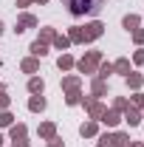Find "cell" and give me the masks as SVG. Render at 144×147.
<instances>
[{"mask_svg": "<svg viewBox=\"0 0 144 147\" xmlns=\"http://www.w3.org/2000/svg\"><path fill=\"white\" fill-rule=\"evenodd\" d=\"M65 6H68V11H71L73 17H82V14H99L102 11V3L105 0H62Z\"/></svg>", "mask_w": 144, "mask_h": 147, "instance_id": "6da1fadb", "label": "cell"}, {"mask_svg": "<svg viewBox=\"0 0 144 147\" xmlns=\"http://www.w3.org/2000/svg\"><path fill=\"white\" fill-rule=\"evenodd\" d=\"M99 62H102V51H88V57H82V59L76 62V68L82 74H93Z\"/></svg>", "mask_w": 144, "mask_h": 147, "instance_id": "7a4b0ae2", "label": "cell"}, {"mask_svg": "<svg viewBox=\"0 0 144 147\" xmlns=\"http://www.w3.org/2000/svg\"><path fill=\"white\" fill-rule=\"evenodd\" d=\"M102 31H105V26H102L99 20H93V23H88V26L82 28V37H85V42H93V40L102 37Z\"/></svg>", "mask_w": 144, "mask_h": 147, "instance_id": "3957f363", "label": "cell"}, {"mask_svg": "<svg viewBox=\"0 0 144 147\" xmlns=\"http://www.w3.org/2000/svg\"><path fill=\"white\" fill-rule=\"evenodd\" d=\"M82 102H85V110H88V116L99 122V119H102V113H105V105H102L99 99H82Z\"/></svg>", "mask_w": 144, "mask_h": 147, "instance_id": "277c9868", "label": "cell"}, {"mask_svg": "<svg viewBox=\"0 0 144 147\" xmlns=\"http://www.w3.org/2000/svg\"><path fill=\"white\" fill-rule=\"evenodd\" d=\"M102 142L108 147H127L130 144V139H127L124 133H113V136H102Z\"/></svg>", "mask_w": 144, "mask_h": 147, "instance_id": "5b68a950", "label": "cell"}, {"mask_svg": "<svg viewBox=\"0 0 144 147\" xmlns=\"http://www.w3.org/2000/svg\"><path fill=\"white\" fill-rule=\"evenodd\" d=\"M37 26V17L34 14H20V20H17V34L20 31H26V28H34Z\"/></svg>", "mask_w": 144, "mask_h": 147, "instance_id": "8992f818", "label": "cell"}, {"mask_svg": "<svg viewBox=\"0 0 144 147\" xmlns=\"http://www.w3.org/2000/svg\"><path fill=\"white\" fill-rule=\"evenodd\" d=\"M99 122H105V125H108V127H116V125H119V122H122V116H119V110H105V113H102V119H99Z\"/></svg>", "mask_w": 144, "mask_h": 147, "instance_id": "52a82bcc", "label": "cell"}, {"mask_svg": "<svg viewBox=\"0 0 144 147\" xmlns=\"http://www.w3.org/2000/svg\"><path fill=\"white\" fill-rule=\"evenodd\" d=\"M124 122L130 125V127H136V125L141 122V113H139L136 108H127V110H124Z\"/></svg>", "mask_w": 144, "mask_h": 147, "instance_id": "ba28073f", "label": "cell"}, {"mask_svg": "<svg viewBox=\"0 0 144 147\" xmlns=\"http://www.w3.org/2000/svg\"><path fill=\"white\" fill-rule=\"evenodd\" d=\"M40 136H42V139H54L57 136V125L54 122H42V125H40Z\"/></svg>", "mask_w": 144, "mask_h": 147, "instance_id": "9c48e42d", "label": "cell"}, {"mask_svg": "<svg viewBox=\"0 0 144 147\" xmlns=\"http://www.w3.org/2000/svg\"><path fill=\"white\" fill-rule=\"evenodd\" d=\"M28 110H34V113L45 110V99H42V93H37V96H31V99H28Z\"/></svg>", "mask_w": 144, "mask_h": 147, "instance_id": "30bf717a", "label": "cell"}, {"mask_svg": "<svg viewBox=\"0 0 144 147\" xmlns=\"http://www.w3.org/2000/svg\"><path fill=\"white\" fill-rule=\"evenodd\" d=\"M20 68H23L26 74H34L37 68H40V62H37V57H28V59H23V62H20Z\"/></svg>", "mask_w": 144, "mask_h": 147, "instance_id": "8fae6325", "label": "cell"}, {"mask_svg": "<svg viewBox=\"0 0 144 147\" xmlns=\"http://www.w3.org/2000/svg\"><path fill=\"white\" fill-rule=\"evenodd\" d=\"M42 88H45V82H42V79H40V76H31V79H28V91L34 93H42Z\"/></svg>", "mask_w": 144, "mask_h": 147, "instance_id": "7c38bea8", "label": "cell"}, {"mask_svg": "<svg viewBox=\"0 0 144 147\" xmlns=\"http://www.w3.org/2000/svg\"><path fill=\"white\" fill-rule=\"evenodd\" d=\"M96 130H99L96 119H90V122H85V125L79 127V133H82V136H96Z\"/></svg>", "mask_w": 144, "mask_h": 147, "instance_id": "4fadbf2b", "label": "cell"}, {"mask_svg": "<svg viewBox=\"0 0 144 147\" xmlns=\"http://www.w3.org/2000/svg\"><path fill=\"white\" fill-rule=\"evenodd\" d=\"M90 91H93V96H105V93H108L105 79H99V76H96V79H93V85H90Z\"/></svg>", "mask_w": 144, "mask_h": 147, "instance_id": "5bb4252c", "label": "cell"}, {"mask_svg": "<svg viewBox=\"0 0 144 147\" xmlns=\"http://www.w3.org/2000/svg\"><path fill=\"white\" fill-rule=\"evenodd\" d=\"M57 65H59V71H71V68L76 65V62H73V57H71V54H62Z\"/></svg>", "mask_w": 144, "mask_h": 147, "instance_id": "9a60e30c", "label": "cell"}, {"mask_svg": "<svg viewBox=\"0 0 144 147\" xmlns=\"http://www.w3.org/2000/svg\"><path fill=\"white\" fill-rule=\"evenodd\" d=\"M139 23H141L139 14H127V17H124V28H127V31H136V28H139Z\"/></svg>", "mask_w": 144, "mask_h": 147, "instance_id": "2e32d148", "label": "cell"}, {"mask_svg": "<svg viewBox=\"0 0 144 147\" xmlns=\"http://www.w3.org/2000/svg\"><path fill=\"white\" fill-rule=\"evenodd\" d=\"M62 88L65 91H79V76H65L62 79Z\"/></svg>", "mask_w": 144, "mask_h": 147, "instance_id": "e0dca14e", "label": "cell"}, {"mask_svg": "<svg viewBox=\"0 0 144 147\" xmlns=\"http://www.w3.org/2000/svg\"><path fill=\"white\" fill-rule=\"evenodd\" d=\"M31 54H34V57H45V54H48V45L37 40V42H31Z\"/></svg>", "mask_w": 144, "mask_h": 147, "instance_id": "ac0fdd59", "label": "cell"}, {"mask_svg": "<svg viewBox=\"0 0 144 147\" xmlns=\"http://www.w3.org/2000/svg\"><path fill=\"white\" fill-rule=\"evenodd\" d=\"M141 74H127V85H130V88H133V91H139V88H141Z\"/></svg>", "mask_w": 144, "mask_h": 147, "instance_id": "d6986e66", "label": "cell"}, {"mask_svg": "<svg viewBox=\"0 0 144 147\" xmlns=\"http://www.w3.org/2000/svg\"><path fill=\"white\" fill-rule=\"evenodd\" d=\"M14 125V116L9 110H0V127H11Z\"/></svg>", "mask_w": 144, "mask_h": 147, "instance_id": "ffe728a7", "label": "cell"}, {"mask_svg": "<svg viewBox=\"0 0 144 147\" xmlns=\"http://www.w3.org/2000/svg\"><path fill=\"white\" fill-rule=\"evenodd\" d=\"M54 28H42V31H40V42H45V45H48V42H54Z\"/></svg>", "mask_w": 144, "mask_h": 147, "instance_id": "44dd1931", "label": "cell"}, {"mask_svg": "<svg viewBox=\"0 0 144 147\" xmlns=\"http://www.w3.org/2000/svg\"><path fill=\"white\" fill-rule=\"evenodd\" d=\"M113 71H119V74H130V62H127V59H116V62H113Z\"/></svg>", "mask_w": 144, "mask_h": 147, "instance_id": "7402d4cb", "label": "cell"}, {"mask_svg": "<svg viewBox=\"0 0 144 147\" xmlns=\"http://www.w3.org/2000/svg\"><path fill=\"white\" fill-rule=\"evenodd\" d=\"M68 40H71V42H85V37H82V28H79V26H73L71 34H68Z\"/></svg>", "mask_w": 144, "mask_h": 147, "instance_id": "603a6c76", "label": "cell"}, {"mask_svg": "<svg viewBox=\"0 0 144 147\" xmlns=\"http://www.w3.org/2000/svg\"><path fill=\"white\" fill-rule=\"evenodd\" d=\"M110 74H113V65H110V62H102V65H99V74H96V76H99V79H108Z\"/></svg>", "mask_w": 144, "mask_h": 147, "instance_id": "cb8c5ba5", "label": "cell"}, {"mask_svg": "<svg viewBox=\"0 0 144 147\" xmlns=\"http://www.w3.org/2000/svg\"><path fill=\"white\" fill-rule=\"evenodd\" d=\"M14 139H26V125H11V142Z\"/></svg>", "mask_w": 144, "mask_h": 147, "instance_id": "d4e9b609", "label": "cell"}, {"mask_svg": "<svg viewBox=\"0 0 144 147\" xmlns=\"http://www.w3.org/2000/svg\"><path fill=\"white\" fill-rule=\"evenodd\" d=\"M54 45L59 48V51H65V48L71 45V40H68V37H62V34H57V37H54Z\"/></svg>", "mask_w": 144, "mask_h": 147, "instance_id": "484cf974", "label": "cell"}, {"mask_svg": "<svg viewBox=\"0 0 144 147\" xmlns=\"http://www.w3.org/2000/svg\"><path fill=\"white\" fill-rule=\"evenodd\" d=\"M65 102H68V105H79V102H82V93H79V91H68Z\"/></svg>", "mask_w": 144, "mask_h": 147, "instance_id": "4316f807", "label": "cell"}, {"mask_svg": "<svg viewBox=\"0 0 144 147\" xmlns=\"http://www.w3.org/2000/svg\"><path fill=\"white\" fill-rule=\"evenodd\" d=\"M127 108H130V102H127L124 96H119V99L113 102V110H127Z\"/></svg>", "mask_w": 144, "mask_h": 147, "instance_id": "83f0119b", "label": "cell"}, {"mask_svg": "<svg viewBox=\"0 0 144 147\" xmlns=\"http://www.w3.org/2000/svg\"><path fill=\"white\" fill-rule=\"evenodd\" d=\"M9 102H11V99L6 96V91H3V93H0V110H6V108H9Z\"/></svg>", "mask_w": 144, "mask_h": 147, "instance_id": "f1b7e54d", "label": "cell"}, {"mask_svg": "<svg viewBox=\"0 0 144 147\" xmlns=\"http://www.w3.org/2000/svg\"><path fill=\"white\" fill-rule=\"evenodd\" d=\"M133 40H136L139 45H141V42H144V31H141V28H136V31H133Z\"/></svg>", "mask_w": 144, "mask_h": 147, "instance_id": "f546056e", "label": "cell"}, {"mask_svg": "<svg viewBox=\"0 0 144 147\" xmlns=\"http://www.w3.org/2000/svg\"><path fill=\"white\" fill-rule=\"evenodd\" d=\"M133 62H136V65H144V51H136V54H133Z\"/></svg>", "mask_w": 144, "mask_h": 147, "instance_id": "4dcf8cb0", "label": "cell"}, {"mask_svg": "<svg viewBox=\"0 0 144 147\" xmlns=\"http://www.w3.org/2000/svg\"><path fill=\"white\" fill-rule=\"evenodd\" d=\"M48 147H65V142H62V139H57V136H54V139H48Z\"/></svg>", "mask_w": 144, "mask_h": 147, "instance_id": "1f68e13d", "label": "cell"}, {"mask_svg": "<svg viewBox=\"0 0 144 147\" xmlns=\"http://www.w3.org/2000/svg\"><path fill=\"white\" fill-rule=\"evenodd\" d=\"M133 105H136V108H144V96H141V93L133 96Z\"/></svg>", "mask_w": 144, "mask_h": 147, "instance_id": "d6a6232c", "label": "cell"}, {"mask_svg": "<svg viewBox=\"0 0 144 147\" xmlns=\"http://www.w3.org/2000/svg\"><path fill=\"white\" fill-rule=\"evenodd\" d=\"M14 147H28V142L26 139H14Z\"/></svg>", "mask_w": 144, "mask_h": 147, "instance_id": "836d02e7", "label": "cell"}, {"mask_svg": "<svg viewBox=\"0 0 144 147\" xmlns=\"http://www.w3.org/2000/svg\"><path fill=\"white\" fill-rule=\"evenodd\" d=\"M31 3H34V0H17V6H20V9H26V6H31Z\"/></svg>", "mask_w": 144, "mask_h": 147, "instance_id": "e575fe53", "label": "cell"}, {"mask_svg": "<svg viewBox=\"0 0 144 147\" xmlns=\"http://www.w3.org/2000/svg\"><path fill=\"white\" fill-rule=\"evenodd\" d=\"M127 147H144V144H139V142H130V144H127Z\"/></svg>", "mask_w": 144, "mask_h": 147, "instance_id": "d590c367", "label": "cell"}, {"mask_svg": "<svg viewBox=\"0 0 144 147\" xmlns=\"http://www.w3.org/2000/svg\"><path fill=\"white\" fill-rule=\"evenodd\" d=\"M37 3H40V6H42V3H48V0H37Z\"/></svg>", "mask_w": 144, "mask_h": 147, "instance_id": "8d00e7d4", "label": "cell"}, {"mask_svg": "<svg viewBox=\"0 0 144 147\" xmlns=\"http://www.w3.org/2000/svg\"><path fill=\"white\" fill-rule=\"evenodd\" d=\"M3 31H6V28H3V23H0V34H3Z\"/></svg>", "mask_w": 144, "mask_h": 147, "instance_id": "74e56055", "label": "cell"}, {"mask_svg": "<svg viewBox=\"0 0 144 147\" xmlns=\"http://www.w3.org/2000/svg\"><path fill=\"white\" fill-rule=\"evenodd\" d=\"M3 142H6V139H3V136H0V147H3Z\"/></svg>", "mask_w": 144, "mask_h": 147, "instance_id": "f35d334b", "label": "cell"}, {"mask_svg": "<svg viewBox=\"0 0 144 147\" xmlns=\"http://www.w3.org/2000/svg\"><path fill=\"white\" fill-rule=\"evenodd\" d=\"M99 147H108V144H105V142H102V144H99Z\"/></svg>", "mask_w": 144, "mask_h": 147, "instance_id": "ab89813d", "label": "cell"}, {"mask_svg": "<svg viewBox=\"0 0 144 147\" xmlns=\"http://www.w3.org/2000/svg\"><path fill=\"white\" fill-rule=\"evenodd\" d=\"M141 119H144V113H141Z\"/></svg>", "mask_w": 144, "mask_h": 147, "instance_id": "60d3db41", "label": "cell"}]
</instances>
